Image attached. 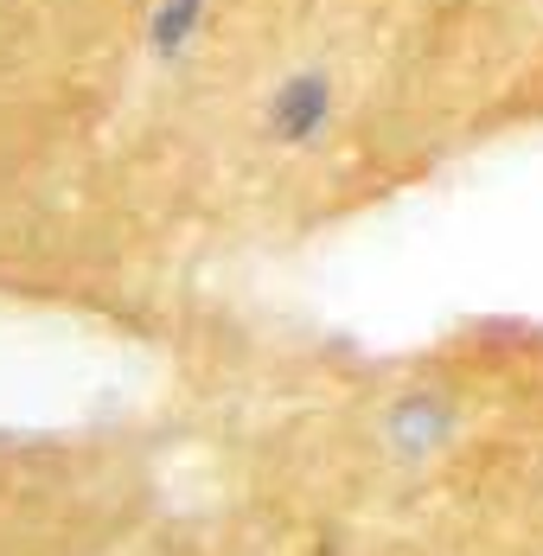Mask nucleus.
Returning <instances> with one entry per match:
<instances>
[{
	"label": "nucleus",
	"instance_id": "1",
	"mask_svg": "<svg viewBox=\"0 0 543 556\" xmlns=\"http://www.w3.org/2000/svg\"><path fill=\"white\" fill-rule=\"evenodd\" d=\"M326 115V84L320 77H294L288 90H281V103H275V128L288 135V141H301V135H314Z\"/></svg>",
	"mask_w": 543,
	"mask_h": 556
}]
</instances>
